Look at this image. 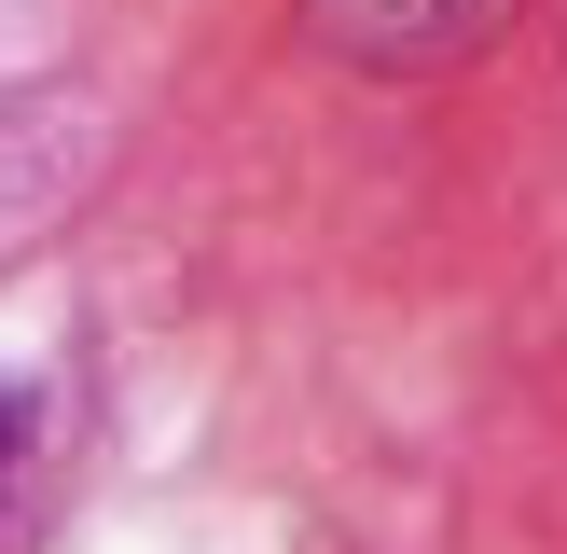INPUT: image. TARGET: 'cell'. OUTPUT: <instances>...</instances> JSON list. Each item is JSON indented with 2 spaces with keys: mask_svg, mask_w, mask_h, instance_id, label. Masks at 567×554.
I'll use <instances>...</instances> for the list:
<instances>
[{
  "mask_svg": "<svg viewBox=\"0 0 567 554\" xmlns=\"http://www.w3.org/2000/svg\"><path fill=\"white\" fill-rule=\"evenodd\" d=\"M14 458H28V416H14V388H0V499H14Z\"/></svg>",
  "mask_w": 567,
  "mask_h": 554,
  "instance_id": "cell-2",
  "label": "cell"
},
{
  "mask_svg": "<svg viewBox=\"0 0 567 554\" xmlns=\"http://www.w3.org/2000/svg\"><path fill=\"white\" fill-rule=\"evenodd\" d=\"M360 70H430V55H471L513 0H305Z\"/></svg>",
  "mask_w": 567,
  "mask_h": 554,
  "instance_id": "cell-1",
  "label": "cell"
}]
</instances>
